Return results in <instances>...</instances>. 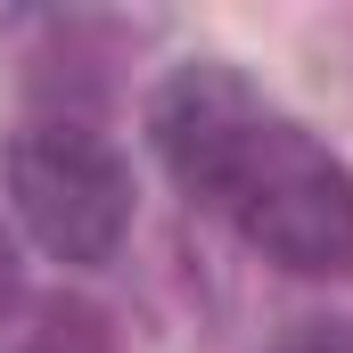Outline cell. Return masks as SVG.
<instances>
[{"instance_id": "cell-1", "label": "cell", "mask_w": 353, "mask_h": 353, "mask_svg": "<svg viewBox=\"0 0 353 353\" xmlns=\"http://www.w3.org/2000/svg\"><path fill=\"white\" fill-rule=\"evenodd\" d=\"M157 148L255 255L288 271H353V173L230 66H181L157 90Z\"/></svg>"}, {"instance_id": "cell-4", "label": "cell", "mask_w": 353, "mask_h": 353, "mask_svg": "<svg viewBox=\"0 0 353 353\" xmlns=\"http://www.w3.org/2000/svg\"><path fill=\"white\" fill-rule=\"evenodd\" d=\"M17 296H25V279H17V247H8V230H0V321L17 312Z\"/></svg>"}, {"instance_id": "cell-2", "label": "cell", "mask_w": 353, "mask_h": 353, "mask_svg": "<svg viewBox=\"0 0 353 353\" xmlns=\"http://www.w3.org/2000/svg\"><path fill=\"white\" fill-rule=\"evenodd\" d=\"M8 197L58 263H107L132 230V173L83 123H33L8 140Z\"/></svg>"}, {"instance_id": "cell-3", "label": "cell", "mask_w": 353, "mask_h": 353, "mask_svg": "<svg viewBox=\"0 0 353 353\" xmlns=\"http://www.w3.org/2000/svg\"><path fill=\"white\" fill-rule=\"evenodd\" d=\"M271 353H353V321H304V329H288Z\"/></svg>"}]
</instances>
